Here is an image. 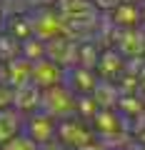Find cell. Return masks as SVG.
I'll use <instances>...</instances> for the list:
<instances>
[{
  "mask_svg": "<svg viewBox=\"0 0 145 150\" xmlns=\"http://www.w3.org/2000/svg\"><path fill=\"white\" fill-rule=\"evenodd\" d=\"M143 18V10L138 8V3H120L118 8L113 10V20L115 25H123V28H135V23H140Z\"/></svg>",
  "mask_w": 145,
  "mask_h": 150,
  "instance_id": "52a82bcc",
  "label": "cell"
},
{
  "mask_svg": "<svg viewBox=\"0 0 145 150\" xmlns=\"http://www.w3.org/2000/svg\"><path fill=\"white\" fill-rule=\"evenodd\" d=\"M23 133V120L20 110L10 108V110H0V150L5 148L10 140H15Z\"/></svg>",
  "mask_w": 145,
  "mask_h": 150,
  "instance_id": "8992f818",
  "label": "cell"
},
{
  "mask_svg": "<svg viewBox=\"0 0 145 150\" xmlns=\"http://www.w3.org/2000/svg\"><path fill=\"white\" fill-rule=\"evenodd\" d=\"M25 133L38 145H45V143H50V140L58 135V123H55V118H50L48 112L40 110V112H33L30 118H28Z\"/></svg>",
  "mask_w": 145,
  "mask_h": 150,
  "instance_id": "277c9868",
  "label": "cell"
},
{
  "mask_svg": "<svg viewBox=\"0 0 145 150\" xmlns=\"http://www.w3.org/2000/svg\"><path fill=\"white\" fill-rule=\"evenodd\" d=\"M58 138L63 140L68 148H85L93 140V130L88 128V125H83L80 120L70 118V120H63V123L58 125Z\"/></svg>",
  "mask_w": 145,
  "mask_h": 150,
  "instance_id": "5b68a950",
  "label": "cell"
},
{
  "mask_svg": "<svg viewBox=\"0 0 145 150\" xmlns=\"http://www.w3.org/2000/svg\"><path fill=\"white\" fill-rule=\"evenodd\" d=\"M33 38H38L43 43H53L58 38L68 35L63 15H55V10H38V15H33Z\"/></svg>",
  "mask_w": 145,
  "mask_h": 150,
  "instance_id": "7a4b0ae2",
  "label": "cell"
},
{
  "mask_svg": "<svg viewBox=\"0 0 145 150\" xmlns=\"http://www.w3.org/2000/svg\"><path fill=\"white\" fill-rule=\"evenodd\" d=\"M40 110L48 112L50 118H65V115H73L78 110V95L73 90L63 85H55L43 90V103H40Z\"/></svg>",
  "mask_w": 145,
  "mask_h": 150,
  "instance_id": "6da1fadb",
  "label": "cell"
},
{
  "mask_svg": "<svg viewBox=\"0 0 145 150\" xmlns=\"http://www.w3.org/2000/svg\"><path fill=\"white\" fill-rule=\"evenodd\" d=\"M0 28H3V10H0Z\"/></svg>",
  "mask_w": 145,
  "mask_h": 150,
  "instance_id": "9c48e42d",
  "label": "cell"
},
{
  "mask_svg": "<svg viewBox=\"0 0 145 150\" xmlns=\"http://www.w3.org/2000/svg\"><path fill=\"white\" fill-rule=\"evenodd\" d=\"M40 90H48V88L55 85H63L65 80V73H63V65H58L55 60L43 58L38 63H33V78H30Z\"/></svg>",
  "mask_w": 145,
  "mask_h": 150,
  "instance_id": "3957f363",
  "label": "cell"
},
{
  "mask_svg": "<svg viewBox=\"0 0 145 150\" xmlns=\"http://www.w3.org/2000/svg\"><path fill=\"white\" fill-rule=\"evenodd\" d=\"M3 150H38V143H35L30 135H23V133H20L15 140H10Z\"/></svg>",
  "mask_w": 145,
  "mask_h": 150,
  "instance_id": "ba28073f",
  "label": "cell"
}]
</instances>
